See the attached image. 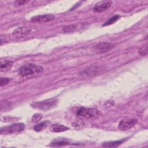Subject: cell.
<instances>
[{"label": "cell", "instance_id": "6da1fadb", "mask_svg": "<svg viewBox=\"0 0 148 148\" xmlns=\"http://www.w3.org/2000/svg\"><path fill=\"white\" fill-rule=\"evenodd\" d=\"M43 68L34 64H26L19 69V74L22 77L30 76L38 74L43 71Z\"/></svg>", "mask_w": 148, "mask_h": 148}, {"label": "cell", "instance_id": "7a4b0ae2", "mask_svg": "<svg viewBox=\"0 0 148 148\" xmlns=\"http://www.w3.org/2000/svg\"><path fill=\"white\" fill-rule=\"evenodd\" d=\"M76 116L82 119H95L99 117V112L98 110L94 108L82 107L77 111Z\"/></svg>", "mask_w": 148, "mask_h": 148}, {"label": "cell", "instance_id": "3957f363", "mask_svg": "<svg viewBox=\"0 0 148 148\" xmlns=\"http://www.w3.org/2000/svg\"><path fill=\"white\" fill-rule=\"evenodd\" d=\"M57 102L58 100L56 98H51L34 102L31 104V106L34 108L47 111L56 106Z\"/></svg>", "mask_w": 148, "mask_h": 148}, {"label": "cell", "instance_id": "277c9868", "mask_svg": "<svg viewBox=\"0 0 148 148\" xmlns=\"http://www.w3.org/2000/svg\"><path fill=\"white\" fill-rule=\"evenodd\" d=\"M25 128V125L22 123H18L11 124L8 126L3 127L1 129V134H16L23 131Z\"/></svg>", "mask_w": 148, "mask_h": 148}, {"label": "cell", "instance_id": "5b68a950", "mask_svg": "<svg viewBox=\"0 0 148 148\" xmlns=\"http://www.w3.org/2000/svg\"><path fill=\"white\" fill-rule=\"evenodd\" d=\"M114 46H115V45L112 43L101 42L94 46L92 50L94 52L101 54V53H106L110 50L113 47H114Z\"/></svg>", "mask_w": 148, "mask_h": 148}, {"label": "cell", "instance_id": "8992f818", "mask_svg": "<svg viewBox=\"0 0 148 148\" xmlns=\"http://www.w3.org/2000/svg\"><path fill=\"white\" fill-rule=\"evenodd\" d=\"M31 31V29L28 27H20L15 29L12 35L14 39H21L28 35Z\"/></svg>", "mask_w": 148, "mask_h": 148}, {"label": "cell", "instance_id": "52a82bcc", "mask_svg": "<svg viewBox=\"0 0 148 148\" xmlns=\"http://www.w3.org/2000/svg\"><path fill=\"white\" fill-rule=\"evenodd\" d=\"M138 122L136 119H124L120 121L118 128L121 131H126L133 127Z\"/></svg>", "mask_w": 148, "mask_h": 148}, {"label": "cell", "instance_id": "ba28073f", "mask_svg": "<svg viewBox=\"0 0 148 148\" xmlns=\"http://www.w3.org/2000/svg\"><path fill=\"white\" fill-rule=\"evenodd\" d=\"M54 19V16L51 14H47L43 15H39L32 17L31 19V21L33 23H44L53 21Z\"/></svg>", "mask_w": 148, "mask_h": 148}, {"label": "cell", "instance_id": "9c48e42d", "mask_svg": "<svg viewBox=\"0 0 148 148\" xmlns=\"http://www.w3.org/2000/svg\"><path fill=\"white\" fill-rule=\"evenodd\" d=\"M112 4L111 1H102L98 2L94 7V11L95 12H102L109 9Z\"/></svg>", "mask_w": 148, "mask_h": 148}, {"label": "cell", "instance_id": "30bf717a", "mask_svg": "<svg viewBox=\"0 0 148 148\" xmlns=\"http://www.w3.org/2000/svg\"><path fill=\"white\" fill-rule=\"evenodd\" d=\"M49 129L53 132H61L68 130L69 128L61 124H52L50 126Z\"/></svg>", "mask_w": 148, "mask_h": 148}, {"label": "cell", "instance_id": "8fae6325", "mask_svg": "<svg viewBox=\"0 0 148 148\" xmlns=\"http://www.w3.org/2000/svg\"><path fill=\"white\" fill-rule=\"evenodd\" d=\"M13 64V61H3L1 62L0 69L1 72H6L9 71L12 66Z\"/></svg>", "mask_w": 148, "mask_h": 148}, {"label": "cell", "instance_id": "7c38bea8", "mask_svg": "<svg viewBox=\"0 0 148 148\" xmlns=\"http://www.w3.org/2000/svg\"><path fill=\"white\" fill-rule=\"evenodd\" d=\"M124 139H122L120 140L105 142L102 144V146L104 147H116L120 145L124 142Z\"/></svg>", "mask_w": 148, "mask_h": 148}, {"label": "cell", "instance_id": "4fadbf2b", "mask_svg": "<svg viewBox=\"0 0 148 148\" xmlns=\"http://www.w3.org/2000/svg\"><path fill=\"white\" fill-rule=\"evenodd\" d=\"M49 124H50V121H48V120L44 121L43 122H41V123L35 125L34 126V130L35 131H37V132L41 131L42 130L45 129Z\"/></svg>", "mask_w": 148, "mask_h": 148}, {"label": "cell", "instance_id": "5bb4252c", "mask_svg": "<svg viewBox=\"0 0 148 148\" xmlns=\"http://www.w3.org/2000/svg\"><path fill=\"white\" fill-rule=\"evenodd\" d=\"M77 28L78 27L77 24H70L62 28V31L65 33H71L76 31Z\"/></svg>", "mask_w": 148, "mask_h": 148}, {"label": "cell", "instance_id": "9a60e30c", "mask_svg": "<svg viewBox=\"0 0 148 148\" xmlns=\"http://www.w3.org/2000/svg\"><path fill=\"white\" fill-rule=\"evenodd\" d=\"M69 143L65 141V140H56L53 141L51 144V146H65L67 145H69Z\"/></svg>", "mask_w": 148, "mask_h": 148}, {"label": "cell", "instance_id": "2e32d148", "mask_svg": "<svg viewBox=\"0 0 148 148\" xmlns=\"http://www.w3.org/2000/svg\"><path fill=\"white\" fill-rule=\"evenodd\" d=\"M119 18H120L119 15H115V16H113L112 18H109L106 22H105V24H103V26H107V25H109L110 24H112L114 22H116Z\"/></svg>", "mask_w": 148, "mask_h": 148}, {"label": "cell", "instance_id": "e0dca14e", "mask_svg": "<svg viewBox=\"0 0 148 148\" xmlns=\"http://www.w3.org/2000/svg\"><path fill=\"white\" fill-rule=\"evenodd\" d=\"M138 53L140 56H146L147 54V45L146 44L142 46L139 50Z\"/></svg>", "mask_w": 148, "mask_h": 148}, {"label": "cell", "instance_id": "ac0fdd59", "mask_svg": "<svg viewBox=\"0 0 148 148\" xmlns=\"http://www.w3.org/2000/svg\"><path fill=\"white\" fill-rule=\"evenodd\" d=\"M42 117V114L40 113H35L34 114L32 118H31V121L34 123H36L39 121Z\"/></svg>", "mask_w": 148, "mask_h": 148}, {"label": "cell", "instance_id": "d6986e66", "mask_svg": "<svg viewBox=\"0 0 148 148\" xmlns=\"http://www.w3.org/2000/svg\"><path fill=\"white\" fill-rule=\"evenodd\" d=\"M10 81V79L7 77H1L0 79V86L2 87L4 85L7 84Z\"/></svg>", "mask_w": 148, "mask_h": 148}, {"label": "cell", "instance_id": "ffe728a7", "mask_svg": "<svg viewBox=\"0 0 148 148\" xmlns=\"http://www.w3.org/2000/svg\"><path fill=\"white\" fill-rule=\"evenodd\" d=\"M114 103V101L113 100H108L107 101H106L104 103V106L105 108H110L111 106H112Z\"/></svg>", "mask_w": 148, "mask_h": 148}, {"label": "cell", "instance_id": "44dd1931", "mask_svg": "<svg viewBox=\"0 0 148 148\" xmlns=\"http://www.w3.org/2000/svg\"><path fill=\"white\" fill-rule=\"evenodd\" d=\"M29 1H24V0H21V1H16L14 2V5L17 6H21V5H24L25 3H28Z\"/></svg>", "mask_w": 148, "mask_h": 148}, {"label": "cell", "instance_id": "7402d4cb", "mask_svg": "<svg viewBox=\"0 0 148 148\" xmlns=\"http://www.w3.org/2000/svg\"><path fill=\"white\" fill-rule=\"evenodd\" d=\"M14 120V118L12 117H4L1 118L2 121H5V122H9V121H12Z\"/></svg>", "mask_w": 148, "mask_h": 148}]
</instances>
